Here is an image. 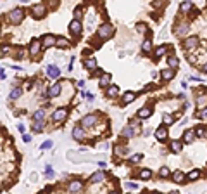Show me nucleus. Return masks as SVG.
Here are the masks:
<instances>
[{
    "mask_svg": "<svg viewBox=\"0 0 207 194\" xmlns=\"http://www.w3.org/2000/svg\"><path fill=\"white\" fill-rule=\"evenodd\" d=\"M114 33V26L112 24H109V23H104V24H100L98 26V31H97V35H98V38L105 40V38H111Z\"/></svg>",
    "mask_w": 207,
    "mask_h": 194,
    "instance_id": "f257e3e1",
    "label": "nucleus"
},
{
    "mask_svg": "<svg viewBox=\"0 0 207 194\" xmlns=\"http://www.w3.org/2000/svg\"><path fill=\"white\" fill-rule=\"evenodd\" d=\"M22 19H24V11L22 9H14L12 12H9V21L12 24H19Z\"/></svg>",
    "mask_w": 207,
    "mask_h": 194,
    "instance_id": "f03ea898",
    "label": "nucleus"
},
{
    "mask_svg": "<svg viewBox=\"0 0 207 194\" xmlns=\"http://www.w3.org/2000/svg\"><path fill=\"white\" fill-rule=\"evenodd\" d=\"M45 12H47V7H45L43 4H36V5H33V9H31V14H33V18H36V19H41V18L45 16Z\"/></svg>",
    "mask_w": 207,
    "mask_h": 194,
    "instance_id": "7ed1b4c3",
    "label": "nucleus"
},
{
    "mask_svg": "<svg viewBox=\"0 0 207 194\" xmlns=\"http://www.w3.org/2000/svg\"><path fill=\"white\" fill-rule=\"evenodd\" d=\"M81 30H83V26H81V23H79V19H73L71 21V24H69V31L74 35V37H78V35H81Z\"/></svg>",
    "mask_w": 207,
    "mask_h": 194,
    "instance_id": "20e7f679",
    "label": "nucleus"
},
{
    "mask_svg": "<svg viewBox=\"0 0 207 194\" xmlns=\"http://www.w3.org/2000/svg\"><path fill=\"white\" fill-rule=\"evenodd\" d=\"M97 121H98V116H97V115H88V116H85L81 120V125H83L85 128H88V127H93Z\"/></svg>",
    "mask_w": 207,
    "mask_h": 194,
    "instance_id": "39448f33",
    "label": "nucleus"
},
{
    "mask_svg": "<svg viewBox=\"0 0 207 194\" xmlns=\"http://www.w3.org/2000/svg\"><path fill=\"white\" fill-rule=\"evenodd\" d=\"M199 45V38L197 37H188V38L183 42V49L185 50H192V49H195Z\"/></svg>",
    "mask_w": 207,
    "mask_h": 194,
    "instance_id": "423d86ee",
    "label": "nucleus"
},
{
    "mask_svg": "<svg viewBox=\"0 0 207 194\" xmlns=\"http://www.w3.org/2000/svg\"><path fill=\"white\" fill-rule=\"evenodd\" d=\"M66 118H67V109H64V108L55 109L54 115H52V120H54V121H64Z\"/></svg>",
    "mask_w": 207,
    "mask_h": 194,
    "instance_id": "0eeeda50",
    "label": "nucleus"
},
{
    "mask_svg": "<svg viewBox=\"0 0 207 194\" xmlns=\"http://www.w3.org/2000/svg\"><path fill=\"white\" fill-rule=\"evenodd\" d=\"M41 45H43V43H41L40 40H33V42L29 43V54H31L33 57H35L36 54H40V49H41Z\"/></svg>",
    "mask_w": 207,
    "mask_h": 194,
    "instance_id": "6e6552de",
    "label": "nucleus"
},
{
    "mask_svg": "<svg viewBox=\"0 0 207 194\" xmlns=\"http://www.w3.org/2000/svg\"><path fill=\"white\" fill-rule=\"evenodd\" d=\"M41 43H43V47H54V45H57V38L54 37V35H45L43 38H41Z\"/></svg>",
    "mask_w": 207,
    "mask_h": 194,
    "instance_id": "1a4fd4ad",
    "label": "nucleus"
},
{
    "mask_svg": "<svg viewBox=\"0 0 207 194\" xmlns=\"http://www.w3.org/2000/svg\"><path fill=\"white\" fill-rule=\"evenodd\" d=\"M69 193H81L83 191V182L81 180H73V182H69Z\"/></svg>",
    "mask_w": 207,
    "mask_h": 194,
    "instance_id": "9d476101",
    "label": "nucleus"
},
{
    "mask_svg": "<svg viewBox=\"0 0 207 194\" xmlns=\"http://www.w3.org/2000/svg\"><path fill=\"white\" fill-rule=\"evenodd\" d=\"M73 139L74 140H83L85 139V127H74L73 128Z\"/></svg>",
    "mask_w": 207,
    "mask_h": 194,
    "instance_id": "9b49d317",
    "label": "nucleus"
},
{
    "mask_svg": "<svg viewBox=\"0 0 207 194\" xmlns=\"http://www.w3.org/2000/svg\"><path fill=\"white\" fill-rule=\"evenodd\" d=\"M188 30H190V26L187 24V23H180L178 28H176V35H178V37H187Z\"/></svg>",
    "mask_w": 207,
    "mask_h": 194,
    "instance_id": "f8f14e48",
    "label": "nucleus"
},
{
    "mask_svg": "<svg viewBox=\"0 0 207 194\" xmlns=\"http://www.w3.org/2000/svg\"><path fill=\"white\" fill-rule=\"evenodd\" d=\"M47 75H48V78H57L60 75V69L54 64H50V66H47Z\"/></svg>",
    "mask_w": 207,
    "mask_h": 194,
    "instance_id": "ddd939ff",
    "label": "nucleus"
},
{
    "mask_svg": "<svg viewBox=\"0 0 207 194\" xmlns=\"http://www.w3.org/2000/svg\"><path fill=\"white\" fill-rule=\"evenodd\" d=\"M104 178H105V173H104V172H95V173L90 177V182H92V184H98V182H104Z\"/></svg>",
    "mask_w": 207,
    "mask_h": 194,
    "instance_id": "4468645a",
    "label": "nucleus"
},
{
    "mask_svg": "<svg viewBox=\"0 0 207 194\" xmlns=\"http://www.w3.org/2000/svg\"><path fill=\"white\" fill-rule=\"evenodd\" d=\"M155 137H157L159 140H166V139H168V128H166V127H159V128L155 130Z\"/></svg>",
    "mask_w": 207,
    "mask_h": 194,
    "instance_id": "2eb2a0df",
    "label": "nucleus"
},
{
    "mask_svg": "<svg viewBox=\"0 0 207 194\" xmlns=\"http://www.w3.org/2000/svg\"><path fill=\"white\" fill-rule=\"evenodd\" d=\"M60 89H62L60 83H54V85L48 89V96H50V97H57L59 94H60Z\"/></svg>",
    "mask_w": 207,
    "mask_h": 194,
    "instance_id": "dca6fc26",
    "label": "nucleus"
},
{
    "mask_svg": "<svg viewBox=\"0 0 207 194\" xmlns=\"http://www.w3.org/2000/svg\"><path fill=\"white\" fill-rule=\"evenodd\" d=\"M185 178H187V177H185V173H183V172H180V170H176V172L173 173V180H174L176 184H183V182H185Z\"/></svg>",
    "mask_w": 207,
    "mask_h": 194,
    "instance_id": "f3484780",
    "label": "nucleus"
},
{
    "mask_svg": "<svg viewBox=\"0 0 207 194\" xmlns=\"http://www.w3.org/2000/svg\"><path fill=\"white\" fill-rule=\"evenodd\" d=\"M135 134H136V128H133V125H128V127H124V128H123V135L128 137V139H131Z\"/></svg>",
    "mask_w": 207,
    "mask_h": 194,
    "instance_id": "a211bd4d",
    "label": "nucleus"
},
{
    "mask_svg": "<svg viewBox=\"0 0 207 194\" xmlns=\"http://www.w3.org/2000/svg\"><path fill=\"white\" fill-rule=\"evenodd\" d=\"M109 85H111V75L105 73V75L100 76V87H102V89H107Z\"/></svg>",
    "mask_w": 207,
    "mask_h": 194,
    "instance_id": "6ab92c4d",
    "label": "nucleus"
},
{
    "mask_svg": "<svg viewBox=\"0 0 207 194\" xmlns=\"http://www.w3.org/2000/svg\"><path fill=\"white\" fill-rule=\"evenodd\" d=\"M45 128V121L43 120H35V123H33V132H41Z\"/></svg>",
    "mask_w": 207,
    "mask_h": 194,
    "instance_id": "aec40b11",
    "label": "nucleus"
},
{
    "mask_svg": "<svg viewBox=\"0 0 207 194\" xmlns=\"http://www.w3.org/2000/svg\"><path fill=\"white\" fill-rule=\"evenodd\" d=\"M195 130H187L185 132V135H183V140L187 142V144H190V142H193V139H195Z\"/></svg>",
    "mask_w": 207,
    "mask_h": 194,
    "instance_id": "412c9836",
    "label": "nucleus"
},
{
    "mask_svg": "<svg viewBox=\"0 0 207 194\" xmlns=\"http://www.w3.org/2000/svg\"><path fill=\"white\" fill-rule=\"evenodd\" d=\"M117 92H119V89H117L116 85H109V87H107V97L114 99V97H117Z\"/></svg>",
    "mask_w": 207,
    "mask_h": 194,
    "instance_id": "4be33fe9",
    "label": "nucleus"
},
{
    "mask_svg": "<svg viewBox=\"0 0 207 194\" xmlns=\"http://www.w3.org/2000/svg\"><path fill=\"white\" fill-rule=\"evenodd\" d=\"M161 76H162V80H171V78L174 76V68H169V69H164V71L161 73Z\"/></svg>",
    "mask_w": 207,
    "mask_h": 194,
    "instance_id": "5701e85b",
    "label": "nucleus"
},
{
    "mask_svg": "<svg viewBox=\"0 0 207 194\" xmlns=\"http://www.w3.org/2000/svg\"><path fill=\"white\" fill-rule=\"evenodd\" d=\"M168 64H169V68H178L180 66V59L176 56H169L168 57Z\"/></svg>",
    "mask_w": 207,
    "mask_h": 194,
    "instance_id": "b1692460",
    "label": "nucleus"
},
{
    "mask_svg": "<svg viewBox=\"0 0 207 194\" xmlns=\"http://www.w3.org/2000/svg\"><path fill=\"white\" fill-rule=\"evenodd\" d=\"M135 97H136V96H135L133 92H126V94L123 96V104H130V102H133Z\"/></svg>",
    "mask_w": 207,
    "mask_h": 194,
    "instance_id": "393cba45",
    "label": "nucleus"
},
{
    "mask_svg": "<svg viewBox=\"0 0 207 194\" xmlns=\"http://www.w3.org/2000/svg\"><path fill=\"white\" fill-rule=\"evenodd\" d=\"M85 68H86V69H90V71H92V69H95V68H97V61H95L93 57L86 59V61H85Z\"/></svg>",
    "mask_w": 207,
    "mask_h": 194,
    "instance_id": "a878e982",
    "label": "nucleus"
},
{
    "mask_svg": "<svg viewBox=\"0 0 207 194\" xmlns=\"http://www.w3.org/2000/svg\"><path fill=\"white\" fill-rule=\"evenodd\" d=\"M57 47H59V49H67V47H69V42L64 38V37H59V38H57Z\"/></svg>",
    "mask_w": 207,
    "mask_h": 194,
    "instance_id": "bb28decb",
    "label": "nucleus"
},
{
    "mask_svg": "<svg viewBox=\"0 0 207 194\" xmlns=\"http://www.w3.org/2000/svg\"><path fill=\"white\" fill-rule=\"evenodd\" d=\"M181 147H183V144H181L180 140H173V142H171V149H173L174 153H181Z\"/></svg>",
    "mask_w": 207,
    "mask_h": 194,
    "instance_id": "cd10ccee",
    "label": "nucleus"
},
{
    "mask_svg": "<svg viewBox=\"0 0 207 194\" xmlns=\"http://www.w3.org/2000/svg\"><path fill=\"white\" fill-rule=\"evenodd\" d=\"M168 50H169V47H168V45H161V47H157V50H155V56H157V57H161V56H164Z\"/></svg>",
    "mask_w": 207,
    "mask_h": 194,
    "instance_id": "c85d7f7f",
    "label": "nucleus"
},
{
    "mask_svg": "<svg viewBox=\"0 0 207 194\" xmlns=\"http://www.w3.org/2000/svg\"><path fill=\"white\" fill-rule=\"evenodd\" d=\"M152 115V109H149V108H142L140 111H138V116L140 118H149Z\"/></svg>",
    "mask_w": 207,
    "mask_h": 194,
    "instance_id": "c756f323",
    "label": "nucleus"
},
{
    "mask_svg": "<svg viewBox=\"0 0 207 194\" xmlns=\"http://www.w3.org/2000/svg\"><path fill=\"white\" fill-rule=\"evenodd\" d=\"M128 147H124V146H117L116 147V154H119V156H124V154H128Z\"/></svg>",
    "mask_w": 207,
    "mask_h": 194,
    "instance_id": "7c9ffc66",
    "label": "nucleus"
},
{
    "mask_svg": "<svg viewBox=\"0 0 207 194\" xmlns=\"http://www.w3.org/2000/svg\"><path fill=\"white\" fill-rule=\"evenodd\" d=\"M190 9H192V4H190V0H187V2H183V4L180 5V11H181V12H188Z\"/></svg>",
    "mask_w": 207,
    "mask_h": 194,
    "instance_id": "2f4dec72",
    "label": "nucleus"
},
{
    "mask_svg": "<svg viewBox=\"0 0 207 194\" xmlns=\"http://www.w3.org/2000/svg\"><path fill=\"white\" fill-rule=\"evenodd\" d=\"M159 175H161L162 178H166V177H169V175H171V170L168 168V166H162V168L159 170Z\"/></svg>",
    "mask_w": 207,
    "mask_h": 194,
    "instance_id": "473e14b6",
    "label": "nucleus"
},
{
    "mask_svg": "<svg viewBox=\"0 0 207 194\" xmlns=\"http://www.w3.org/2000/svg\"><path fill=\"white\" fill-rule=\"evenodd\" d=\"M43 118H45V111H43V109L35 111V115H33V121H35V120H43Z\"/></svg>",
    "mask_w": 207,
    "mask_h": 194,
    "instance_id": "72a5a7b5",
    "label": "nucleus"
},
{
    "mask_svg": "<svg viewBox=\"0 0 207 194\" xmlns=\"http://www.w3.org/2000/svg\"><path fill=\"white\" fill-rule=\"evenodd\" d=\"M150 177H152L150 170H142V172H140V178H143V180H149Z\"/></svg>",
    "mask_w": 207,
    "mask_h": 194,
    "instance_id": "f704fd0d",
    "label": "nucleus"
},
{
    "mask_svg": "<svg viewBox=\"0 0 207 194\" xmlns=\"http://www.w3.org/2000/svg\"><path fill=\"white\" fill-rule=\"evenodd\" d=\"M199 177H200V172H199V170H192L188 173V180H197Z\"/></svg>",
    "mask_w": 207,
    "mask_h": 194,
    "instance_id": "c9c22d12",
    "label": "nucleus"
},
{
    "mask_svg": "<svg viewBox=\"0 0 207 194\" xmlns=\"http://www.w3.org/2000/svg\"><path fill=\"white\" fill-rule=\"evenodd\" d=\"M21 94H22L21 89H14V90L11 92V99H18V97H21Z\"/></svg>",
    "mask_w": 207,
    "mask_h": 194,
    "instance_id": "e433bc0d",
    "label": "nucleus"
},
{
    "mask_svg": "<svg viewBox=\"0 0 207 194\" xmlns=\"http://www.w3.org/2000/svg\"><path fill=\"white\" fill-rule=\"evenodd\" d=\"M142 49H143L145 52H150V49H152V45H150V40H145V42H143V45H142Z\"/></svg>",
    "mask_w": 207,
    "mask_h": 194,
    "instance_id": "4c0bfd02",
    "label": "nucleus"
},
{
    "mask_svg": "<svg viewBox=\"0 0 207 194\" xmlns=\"http://www.w3.org/2000/svg\"><path fill=\"white\" fill-rule=\"evenodd\" d=\"M136 30H138L140 33H145V31H147V26H145L143 23H140V24H136Z\"/></svg>",
    "mask_w": 207,
    "mask_h": 194,
    "instance_id": "58836bf2",
    "label": "nucleus"
},
{
    "mask_svg": "<svg viewBox=\"0 0 207 194\" xmlns=\"http://www.w3.org/2000/svg\"><path fill=\"white\" fill-rule=\"evenodd\" d=\"M195 134H197V135H199V137H204V135H206V128H202V127H199V128L195 130Z\"/></svg>",
    "mask_w": 207,
    "mask_h": 194,
    "instance_id": "ea45409f",
    "label": "nucleus"
},
{
    "mask_svg": "<svg viewBox=\"0 0 207 194\" xmlns=\"http://www.w3.org/2000/svg\"><path fill=\"white\" fill-rule=\"evenodd\" d=\"M162 121H164L166 125H171V123H173V118H171L169 115H164V116H162Z\"/></svg>",
    "mask_w": 207,
    "mask_h": 194,
    "instance_id": "a19ab883",
    "label": "nucleus"
},
{
    "mask_svg": "<svg viewBox=\"0 0 207 194\" xmlns=\"http://www.w3.org/2000/svg\"><path fill=\"white\" fill-rule=\"evenodd\" d=\"M45 173H47V177H54V170H52V166H50V165H47Z\"/></svg>",
    "mask_w": 207,
    "mask_h": 194,
    "instance_id": "79ce46f5",
    "label": "nucleus"
},
{
    "mask_svg": "<svg viewBox=\"0 0 207 194\" xmlns=\"http://www.w3.org/2000/svg\"><path fill=\"white\" fill-rule=\"evenodd\" d=\"M50 147H52V140H45L41 144V149H50Z\"/></svg>",
    "mask_w": 207,
    "mask_h": 194,
    "instance_id": "37998d69",
    "label": "nucleus"
},
{
    "mask_svg": "<svg viewBox=\"0 0 207 194\" xmlns=\"http://www.w3.org/2000/svg\"><path fill=\"white\" fill-rule=\"evenodd\" d=\"M206 102H207L206 97H200V96H199V99H197V104H199V106H204Z\"/></svg>",
    "mask_w": 207,
    "mask_h": 194,
    "instance_id": "c03bdc74",
    "label": "nucleus"
},
{
    "mask_svg": "<svg viewBox=\"0 0 207 194\" xmlns=\"http://www.w3.org/2000/svg\"><path fill=\"white\" fill-rule=\"evenodd\" d=\"M199 116H200V118H207V106H204V108H202V111L199 113Z\"/></svg>",
    "mask_w": 207,
    "mask_h": 194,
    "instance_id": "a18cd8bd",
    "label": "nucleus"
},
{
    "mask_svg": "<svg viewBox=\"0 0 207 194\" xmlns=\"http://www.w3.org/2000/svg\"><path fill=\"white\" fill-rule=\"evenodd\" d=\"M140 159H142V154H135V156L131 158V163H138Z\"/></svg>",
    "mask_w": 207,
    "mask_h": 194,
    "instance_id": "49530a36",
    "label": "nucleus"
},
{
    "mask_svg": "<svg viewBox=\"0 0 207 194\" xmlns=\"http://www.w3.org/2000/svg\"><path fill=\"white\" fill-rule=\"evenodd\" d=\"M136 187H138V186H136L135 182H128V184H126V189H136Z\"/></svg>",
    "mask_w": 207,
    "mask_h": 194,
    "instance_id": "de8ad7c7",
    "label": "nucleus"
},
{
    "mask_svg": "<svg viewBox=\"0 0 207 194\" xmlns=\"http://www.w3.org/2000/svg\"><path fill=\"white\" fill-rule=\"evenodd\" d=\"M81 16H83V12H81V9H78V11L74 12V18L76 19H81Z\"/></svg>",
    "mask_w": 207,
    "mask_h": 194,
    "instance_id": "09e8293b",
    "label": "nucleus"
},
{
    "mask_svg": "<svg viewBox=\"0 0 207 194\" xmlns=\"http://www.w3.org/2000/svg\"><path fill=\"white\" fill-rule=\"evenodd\" d=\"M7 54H9V49H7V47H2V54H0V56H2V57H5Z\"/></svg>",
    "mask_w": 207,
    "mask_h": 194,
    "instance_id": "8fccbe9b",
    "label": "nucleus"
},
{
    "mask_svg": "<svg viewBox=\"0 0 207 194\" xmlns=\"http://www.w3.org/2000/svg\"><path fill=\"white\" fill-rule=\"evenodd\" d=\"M22 140H24V142H29V140H31V135H28V134H24V135H22Z\"/></svg>",
    "mask_w": 207,
    "mask_h": 194,
    "instance_id": "3c124183",
    "label": "nucleus"
},
{
    "mask_svg": "<svg viewBox=\"0 0 207 194\" xmlns=\"http://www.w3.org/2000/svg\"><path fill=\"white\" fill-rule=\"evenodd\" d=\"M18 130H19V132H24L26 128H24V125H21V123H19V125H18Z\"/></svg>",
    "mask_w": 207,
    "mask_h": 194,
    "instance_id": "603ef678",
    "label": "nucleus"
},
{
    "mask_svg": "<svg viewBox=\"0 0 207 194\" xmlns=\"http://www.w3.org/2000/svg\"><path fill=\"white\" fill-rule=\"evenodd\" d=\"M57 4H59V0H50V5L52 7H57Z\"/></svg>",
    "mask_w": 207,
    "mask_h": 194,
    "instance_id": "864d4df0",
    "label": "nucleus"
},
{
    "mask_svg": "<svg viewBox=\"0 0 207 194\" xmlns=\"http://www.w3.org/2000/svg\"><path fill=\"white\" fill-rule=\"evenodd\" d=\"M97 165H98V166H100V168H105V163H104V161H98V163H97Z\"/></svg>",
    "mask_w": 207,
    "mask_h": 194,
    "instance_id": "5fc2aeb1",
    "label": "nucleus"
},
{
    "mask_svg": "<svg viewBox=\"0 0 207 194\" xmlns=\"http://www.w3.org/2000/svg\"><path fill=\"white\" fill-rule=\"evenodd\" d=\"M85 96L88 97V99H90V101H93V96H92V94H90V92H86V94H85Z\"/></svg>",
    "mask_w": 207,
    "mask_h": 194,
    "instance_id": "6e6d98bb",
    "label": "nucleus"
},
{
    "mask_svg": "<svg viewBox=\"0 0 207 194\" xmlns=\"http://www.w3.org/2000/svg\"><path fill=\"white\" fill-rule=\"evenodd\" d=\"M202 69H204V73H207V64H204V68H202Z\"/></svg>",
    "mask_w": 207,
    "mask_h": 194,
    "instance_id": "4d7b16f0",
    "label": "nucleus"
}]
</instances>
